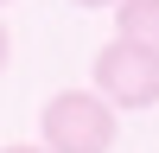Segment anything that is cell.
Masks as SVG:
<instances>
[{
    "instance_id": "obj_1",
    "label": "cell",
    "mask_w": 159,
    "mask_h": 153,
    "mask_svg": "<svg viewBox=\"0 0 159 153\" xmlns=\"http://www.w3.org/2000/svg\"><path fill=\"white\" fill-rule=\"evenodd\" d=\"M51 153H108L115 147V109L96 96V89H64V96L45 102L38 115Z\"/></svg>"
},
{
    "instance_id": "obj_2",
    "label": "cell",
    "mask_w": 159,
    "mask_h": 153,
    "mask_svg": "<svg viewBox=\"0 0 159 153\" xmlns=\"http://www.w3.org/2000/svg\"><path fill=\"white\" fill-rule=\"evenodd\" d=\"M96 96L108 109H153L159 102V51L108 38L96 51Z\"/></svg>"
},
{
    "instance_id": "obj_3",
    "label": "cell",
    "mask_w": 159,
    "mask_h": 153,
    "mask_svg": "<svg viewBox=\"0 0 159 153\" xmlns=\"http://www.w3.org/2000/svg\"><path fill=\"white\" fill-rule=\"evenodd\" d=\"M115 38L159 51V0H115Z\"/></svg>"
},
{
    "instance_id": "obj_4",
    "label": "cell",
    "mask_w": 159,
    "mask_h": 153,
    "mask_svg": "<svg viewBox=\"0 0 159 153\" xmlns=\"http://www.w3.org/2000/svg\"><path fill=\"white\" fill-rule=\"evenodd\" d=\"M0 153H51L45 140H13V147H0Z\"/></svg>"
},
{
    "instance_id": "obj_5",
    "label": "cell",
    "mask_w": 159,
    "mask_h": 153,
    "mask_svg": "<svg viewBox=\"0 0 159 153\" xmlns=\"http://www.w3.org/2000/svg\"><path fill=\"white\" fill-rule=\"evenodd\" d=\"M7 58H13V32H7V19H0V70H7Z\"/></svg>"
},
{
    "instance_id": "obj_6",
    "label": "cell",
    "mask_w": 159,
    "mask_h": 153,
    "mask_svg": "<svg viewBox=\"0 0 159 153\" xmlns=\"http://www.w3.org/2000/svg\"><path fill=\"white\" fill-rule=\"evenodd\" d=\"M70 7H115V0H70Z\"/></svg>"
},
{
    "instance_id": "obj_7",
    "label": "cell",
    "mask_w": 159,
    "mask_h": 153,
    "mask_svg": "<svg viewBox=\"0 0 159 153\" xmlns=\"http://www.w3.org/2000/svg\"><path fill=\"white\" fill-rule=\"evenodd\" d=\"M0 7H7V0H0Z\"/></svg>"
}]
</instances>
